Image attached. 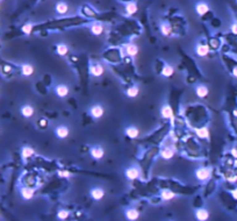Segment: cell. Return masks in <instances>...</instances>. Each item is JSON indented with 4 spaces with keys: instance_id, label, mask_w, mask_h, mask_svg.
<instances>
[{
    "instance_id": "1",
    "label": "cell",
    "mask_w": 237,
    "mask_h": 221,
    "mask_svg": "<svg viewBox=\"0 0 237 221\" xmlns=\"http://www.w3.org/2000/svg\"><path fill=\"white\" fill-rule=\"evenodd\" d=\"M125 216L128 221H137L138 218H140V211L137 208H128L126 212H125Z\"/></svg>"
},
{
    "instance_id": "2",
    "label": "cell",
    "mask_w": 237,
    "mask_h": 221,
    "mask_svg": "<svg viewBox=\"0 0 237 221\" xmlns=\"http://www.w3.org/2000/svg\"><path fill=\"white\" fill-rule=\"evenodd\" d=\"M90 113H91L92 118H94V119H100V118H102V115H104L105 110H104V107H102L101 105H94L91 107Z\"/></svg>"
},
{
    "instance_id": "3",
    "label": "cell",
    "mask_w": 237,
    "mask_h": 221,
    "mask_svg": "<svg viewBox=\"0 0 237 221\" xmlns=\"http://www.w3.org/2000/svg\"><path fill=\"white\" fill-rule=\"evenodd\" d=\"M195 177L198 178L199 180H207L210 177V170L207 168L198 169L197 172H195Z\"/></svg>"
},
{
    "instance_id": "4",
    "label": "cell",
    "mask_w": 237,
    "mask_h": 221,
    "mask_svg": "<svg viewBox=\"0 0 237 221\" xmlns=\"http://www.w3.org/2000/svg\"><path fill=\"white\" fill-rule=\"evenodd\" d=\"M104 72H105V69L101 64H93L90 67V73L93 77H100L104 75Z\"/></svg>"
},
{
    "instance_id": "5",
    "label": "cell",
    "mask_w": 237,
    "mask_h": 221,
    "mask_svg": "<svg viewBox=\"0 0 237 221\" xmlns=\"http://www.w3.org/2000/svg\"><path fill=\"white\" fill-rule=\"evenodd\" d=\"M126 178L127 179H130V180H135L137 178L140 177V170L137 168H134V167H131V168H128L126 170Z\"/></svg>"
},
{
    "instance_id": "6",
    "label": "cell",
    "mask_w": 237,
    "mask_h": 221,
    "mask_svg": "<svg viewBox=\"0 0 237 221\" xmlns=\"http://www.w3.org/2000/svg\"><path fill=\"white\" fill-rule=\"evenodd\" d=\"M194 215L198 221H207L209 219V212L206 208H199L195 211Z\"/></svg>"
},
{
    "instance_id": "7",
    "label": "cell",
    "mask_w": 237,
    "mask_h": 221,
    "mask_svg": "<svg viewBox=\"0 0 237 221\" xmlns=\"http://www.w3.org/2000/svg\"><path fill=\"white\" fill-rule=\"evenodd\" d=\"M160 114L164 119H171L173 120V110L170 105H164L160 110Z\"/></svg>"
},
{
    "instance_id": "8",
    "label": "cell",
    "mask_w": 237,
    "mask_h": 221,
    "mask_svg": "<svg viewBox=\"0 0 237 221\" xmlns=\"http://www.w3.org/2000/svg\"><path fill=\"white\" fill-rule=\"evenodd\" d=\"M56 135H57V137L58 139H66L69 136V134H70V130H69V128L66 127V126H58L57 128H56Z\"/></svg>"
},
{
    "instance_id": "9",
    "label": "cell",
    "mask_w": 237,
    "mask_h": 221,
    "mask_svg": "<svg viewBox=\"0 0 237 221\" xmlns=\"http://www.w3.org/2000/svg\"><path fill=\"white\" fill-rule=\"evenodd\" d=\"M105 197V191H104V188H94L91 190V198L94 199V200H101L102 198Z\"/></svg>"
},
{
    "instance_id": "10",
    "label": "cell",
    "mask_w": 237,
    "mask_h": 221,
    "mask_svg": "<svg viewBox=\"0 0 237 221\" xmlns=\"http://www.w3.org/2000/svg\"><path fill=\"white\" fill-rule=\"evenodd\" d=\"M91 156L94 159H101L105 156V150L101 147H93L91 149Z\"/></svg>"
},
{
    "instance_id": "11",
    "label": "cell",
    "mask_w": 237,
    "mask_h": 221,
    "mask_svg": "<svg viewBox=\"0 0 237 221\" xmlns=\"http://www.w3.org/2000/svg\"><path fill=\"white\" fill-rule=\"evenodd\" d=\"M195 53L199 57H205L209 54V47L207 44H199L195 49Z\"/></svg>"
},
{
    "instance_id": "12",
    "label": "cell",
    "mask_w": 237,
    "mask_h": 221,
    "mask_svg": "<svg viewBox=\"0 0 237 221\" xmlns=\"http://www.w3.org/2000/svg\"><path fill=\"white\" fill-rule=\"evenodd\" d=\"M208 11H209V7L206 2H199V4H197V6H195V12H197L200 16L205 15Z\"/></svg>"
},
{
    "instance_id": "13",
    "label": "cell",
    "mask_w": 237,
    "mask_h": 221,
    "mask_svg": "<svg viewBox=\"0 0 237 221\" xmlns=\"http://www.w3.org/2000/svg\"><path fill=\"white\" fill-rule=\"evenodd\" d=\"M34 107L32 105H24L21 107V114L24 116V118H32L33 114H34Z\"/></svg>"
},
{
    "instance_id": "14",
    "label": "cell",
    "mask_w": 237,
    "mask_h": 221,
    "mask_svg": "<svg viewBox=\"0 0 237 221\" xmlns=\"http://www.w3.org/2000/svg\"><path fill=\"white\" fill-rule=\"evenodd\" d=\"M56 94L58 97H61V98L66 97L69 94V87L66 85H64V84H59V85L56 86Z\"/></svg>"
},
{
    "instance_id": "15",
    "label": "cell",
    "mask_w": 237,
    "mask_h": 221,
    "mask_svg": "<svg viewBox=\"0 0 237 221\" xmlns=\"http://www.w3.org/2000/svg\"><path fill=\"white\" fill-rule=\"evenodd\" d=\"M125 133H126V135L128 136V137H130V139H136V137L140 135V130H138V128L134 127V126H130V127L126 128Z\"/></svg>"
},
{
    "instance_id": "16",
    "label": "cell",
    "mask_w": 237,
    "mask_h": 221,
    "mask_svg": "<svg viewBox=\"0 0 237 221\" xmlns=\"http://www.w3.org/2000/svg\"><path fill=\"white\" fill-rule=\"evenodd\" d=\"M69 11V5L65 1H59L56 5V12L58 14H66Z\"/></svg>"
},
{
    "instance_id": "17",
    "label": "cell",
    "mask_w": 237,
    "mask_h": 221,
    "mask_svg": "<svg viewBox=\"0 0 237 221\" xmlns=\"http://www.w3.org/2000/svg\"><path fill=\"white\" fill-rule=\"evenodd\" d=\"M126 54L128 56H130V57H135L136 55L138 54V48H137V46L135 44H127L126 46Z\"/></svg>"
},
{
    "instance_id": "18",
    "label": "cell",
    "mask_w": 237,
    "mask_h": 221,
    "mask_svg": "<svg viewBox=\"0 0 237 221\" xmlns=\"http://www.w3.org/2000/svg\"><path fill=\"white\" fill-rule=\"evenodd\" d=\"M160 156H162V158H164V159H171V158H173V156H174V150L173 148H170V147H166L165 149L162 150V153H160Z\"/></svg>"
},
{
    "instance_id": "19",
    "label": "cell",
    "mask_w": 237,
    "mask_h": 221,
    "mask_svg": "<svg viewBox=\"0 0 237 221\" xmlns=\"http://www.w3.org/2000/svg\"><path fill=\"white\" fill-rule=\"evenodd\" d=\"M195 134L198 135L200 139H208L209 137V130L207 127H200L195 129Z\"/></svg>"
},
{
    "instance_id": "20",
    "label": "cell",
    "mask_w": 237,
    "mask_h": 221,
    "mask_svg": "<svg viewBox=\"0 0 237 221\" xmlns=\"http://www.w3.org/2000/svg\"><path fill=\"white\" fill-rule=\"evenodd\" d=\"M208 89L207 86H205V85H199L197 89H195V93H197V96L199 98H205V97L208 96Z\"/></svg>"
},
{
    "instance_id": "21",
    "label": "cell",
    "mask_w": 237,
    "mask_h": 221,
    "mask_svg": "<svg viewBox=\"0 0 237 221\" xmlns=\"http://www.w3.org/2000/svg\"><path fill=\"white\" fill-rule=\"evenodd\" d=\"M138 10V7H137V4L134 2V1H131V2H128L126 5V13L128 15H133L135 14L136 12Z\"/></svg>"
},
{
    "instance_id": "22",
    "label": "cell",
    "mask_w": 237,
    "mask_h": 221,
    "mask_svg": "<svg viewBox=\"0 0 237 221\" xmlns=\"http://www.w3.org/2000/svg\"><path fill=\"white\" fill-rule=\"evenodd\" d=\"M21 71H22V75L26 76V77H29L34 73V67L32 64H23L22 67H21Z\"/></svg>"
},
{
    "instance_id": "23",
    "label": "cell",
    "mask_w": 237,
    "mask_h": 221,
    "mask_svg": "<svg viewBox=\"0 0 237 221\" xmlns=\"http://www.w3.org/2000/svg\"><path fill=\"white\" fill-rule=\"evenodd\" d=\"M174 197H176V193H174L173 191H171V190H164V191H162V193H160V198H162L163 200H166V202L172 200Z\"/></svg>"
},
{
    "instance_id": "24",
    "label": "cell",
    "mask_w": 237,
    "mask_h": 221,
    "mask_svg": "<svg viewBox=\"0 0 237 221\" xmlns=\"http://www.w3.org/2000/svg\"><path fill=\"white\" fill-rule=\"evenodd\" d=\"M126 94L129 98H136L140 94V89H138V86H130L126 91Z\"/></svg>"
},
{
    "instance_id": "25",
    "label": "cell",
    "mask_w": 237,
    "mask_h": 221,
    "mask_svg": "<svg viewBox=\"0 0 237 221\" xmlns=\"http://www.w3.org/2000/svg\"><path fill=\"white\" fill-rule=\"evenodd\" d=\"M56 51H57V54L59 55V56H65V55L69 53L68 46H66V44H64V43L57 44V47H56Z\"/></svg>"
},
{
    "instance_id": "26",
    "label": "cell",
    "mask_w": 237,
    "mask_h": 221,
    "mask_svg": "<svg viewBox=\"0 0 237 221\" xmlns=\"http://www.w3.org/2000/svg\"><path fill=\"white\" fill-rule=\"evenodd\" d=\"M21 154H22V157H23L24 159H27V158H29V157H32V156L35 154V151L32 147H23V148H22V151H21Z\"/></svg>"
},
{
    "instance_id": "27",
    "label": "cell",
    "mask_w": 237,
    "mask_h": 221,
    "mask_svg": "<svg viewBox=\"0 0 237 221\" xmlns=\"http://www.w3.org/2000/svg\"><path fill=\"white\" fill-rule=\"evenodd\" d=\"M21 196H22L24 200H30L32 198L34 197V190H32V188H23L21 191Z\"/></svg>"
},
{
    "instance_id": "28",
    "label": "cell",
    "mask_w": 237,
    "mask_h": 221,
    "mask_svg": "<svg viewBox=\"0 0 237 221\" xmlns=\"http://www.w3.org/2000/svg\"><path fill=\"white\" fill-rule=\"evenodd\" d=\"M173 73H174V69L171 67V65H169V64H166V65L163 67V70H162V76H163V77H171Z\"/></svg>"
},
{
    "instance_id": "29",
    "label": "cell",
    "mask_w": 237,
    "mask_h": 221,
    "mask_svg": "<svg viewBox=\"0 0 237 221\" xmlns=\"http://www.w3.org/2000/svg\"><path fill=\"white\" fill-rule=\"evenodd\" d=\"M91 32H92V34H94V35H101L102 32H104V26L100 24H94L91 27Z\"/></svg>"
},
{
    "instance_id": "30",
    "label": "cell",
    "mask_w": 237,
    "mask_h": 221,
    "mask_svg": "<svg viewBox=\"0 0 237 221\" xmlns=\"http://www.w3.org/2000/svg\"><path fill=\"white\" fill-rule=\"evenodd\" d=\"M160 32L164 36H169L170 34L172 33V28H171V26L169 24H163L160 26Z\"/></svg>"
},
{
    "instance_id": "31",
    "label": "cell",
    "mask_w": 237,
    "mask_h": 221,
    "mask_svg": "<svg viewBox=\"0 0 237 221\" xmlns=\"http://www.w3.org/2000/svg\"><path fill=\"white\" fill-rule=\"evenodd\" d=\"M69 216H70V212L66 210H61L57 212V219L59 220H66Z\"/></svg>"
},
{
    "instance_id": "32",
    "label": "cell",
    "mask_w": 237,
    "mask_h": 221,
    "mask_svg": "<svg viewBox=\"0 0 237 221\" xmlns=\"http://www.w3.org/2000/svg\"><path fill=\"white\" fill-rule=\"evenodd\" d=\"M33 28H34V26L32 24H26L22 26L21 30H22V33L26 34V35H30V34L33 33Z\"/></svg>"
},
{
    "instance_id": "33",
    "label": "cell",
    "mask_w": 237,
    "mask_h": 221,
    "mask_svg": "<svg viewBox=\"0 0 237 221\" xmlns=\"http://www.w3.org/2000/svg\"><path fill=\"white\" fill-rule=\"evenodd\" d=\"M58 176L61 178H69L71 177V172L69 170H59L58 171Z\"/></svg>"
},
{
    "instance_id": "34",
    "label": "cell",
    "mask_w": 237,
    "mask_h": 221,
    "mask_svg": "<svg viewBox=\"0 0 237 221\" xmlns=\"http://www.w3.org/2000/svg\"><path fill=\"white\" fill-rule=\"evenodd\" d=\"M231 30H232V33L236 34V35H237V24H232Z\"/></svg>"
},
{
    "instance_id": "35",
    "label": "cell",
    "mask_w": 237,
    "mask_h": 221,
    "mask_svg": "<svg viewBox=\"0 0 237 221\" xmlns=\"http://www.w3.org/2000/svg\"><path fill=\"white\" fill-rule=\"evenodd\" d=\"M231 154H232V156H234L235 158H237V149H232L231 150Z\"/></svg>"
},
{
    "instance_id": "36",
    "label": "cell",
    "mask_w": 237,
    "mask_h": 221,
    "mask_svg": "<svg viewBox=\"0 0 237 221\" xmlns=\"http://www.w3.org/2000/svg\"><path fill=\"white\" fill-rule=\"evenodd\" d=\"M231 194H232V197L235 198V199H237V188H236V190H234V191H232Z\"/></svg>"
},
{
    "instance_id": "37",
    "label": "cell",
    "mask_w": 237,
    "mask_h": 221,
    "mask_svg": "<svg viewBox=\"0 0 237 221\" xmlns=\"http://www.w3.org/2000/svg\"><path fill=\"white\" fill-rule=\"evenodd\" d=\"M232 73H234V76H235V77H237V67H234V70H232Z\"/></svg>"
}]
</instances>
